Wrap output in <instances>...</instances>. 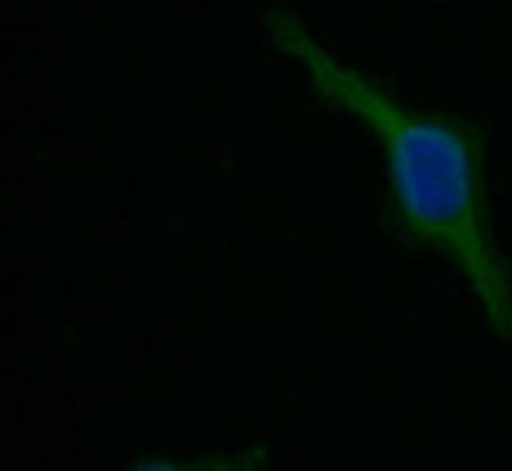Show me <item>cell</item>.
<instances>
[{
  "label": "cell",
  "instance_id": "6da1fadb",
  "mask_svg": "<svg viewBox=\"0 0 512 471\" xmlns=\"http://www.w3.org/2000/svg\"><path fill=\"white\" fill-rule=\"evenodd\" d=\"M272 45L298 61L313 95L377 140L386 171V222L411 250L443 257L475 294L490 336L512 345V266L490 215L484 127L399 102L377 76L345 64L285 7L263 10Z\"/></svg>",
  "mask_w": 512,
  "mask_h": 471
}]
</instances>
